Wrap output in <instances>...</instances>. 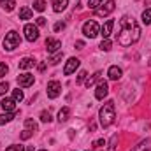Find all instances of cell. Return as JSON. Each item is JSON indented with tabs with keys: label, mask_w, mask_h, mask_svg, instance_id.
Returning <instances> with one entry per match:
<instances>
[{
	"label": "cell",
	"mask_w": 151,
	"mask_h": 151,
	"mask_svg": "<svg viewBox=\"0 0 151 151\" xmlns=\"http://www.w3.org/2000/svg\"><path fill=\"white\" fill-rule=\"evenodd\" d=\"M141 39V27L134 21V18L125 16L121 19V30L118 34V42L121 46H132L134 42H137Z\"/></svg>",
	"instance_id": "cell-1"
},
{
	"label": "cell",
	"mask_w": 151,
	"mask_h": 151,
	"mask_svg": "<svg viewBox=\"0 0 151 151\" xmlns=\"http://www.w3.org/2000/svg\"><path fill=\"white\" fill-rule=\"evenodd\" d=\"M99 118H100V125H102L104 128H107V127H111V125H113L114 118H116V114H114V102H113V100H107V102L100 107Z\"/></svg>",
	"instance_id": "cell-2"
},
{
	"label": "cell",
	"mask_w": 151,
	"mask_h": 151,
	"mask_svg": "<svg viewBox=\"0 0 151 151\" xmlns=\"http://www.w3.org/2000/svg\"><path fill=\"white\" fill-rule=\"evenodd\" d=\"M4 47L7 49V51H12V49H16L19 44H21V37H19V34L18 32H14V30H11V32H7L5 34V37H4Z\"/></svg>",
	"instance_id": "cell-3"
},
{
	"label": "cell",
	"mask_w": 151,
	"mask_h": 151,
	"mask_svg": "<svg viewBox=\"0 0 151 151\" xmlns=\"http://www.w3.org/2000/svg\"><path fill=\"white\" fill-rule=\"evenodd\" d=\"M83 34H84L86 37H90V39L97 37V35L100 34V28H99L97 21H86V23L83 25Z\"/></svg>",
	"instance_id": "cell-4"
},
{
	"label": "cell",
	"mask_w": 151,
	"mask_h": 151,
	"mask_svg": "<svg viewBox=\"0 0 151 151\" xmlns=\"http://www.w3.org/2000/svg\"><path fill=\"white\" fill-rule=\"evenodd\" d=\"M23 32H25V37H27L28 42H35V40L39 39V27H37V25L28 23V25H25Z\"/></svg>",
	"instance_id": "cell-5"
},
{
	"label": "cell",
	"mask_w": 151,
	"mask_h": 151,
	"mask_svg": "<svg viewBox=\"0 0 151 151\" xmlns=\"http://www.w3.org/2000/svg\"><path fill=\"white\" fill-rule=\"evenodd\" d=\"M114 7H116V2H114V0H107L106 4H102V7L97 9V16H99V18H106V16H109V14L114 11Z\"/></svg>",
	"instance_id": "cell-6"
},
{
	"label": "cell",
	"mask_w": 151,
	"mask_h": 151,
	"mask_svg": "<svg viewBox=\"0 0 151 151\" xmlns=\"http://www.w3.org/2000/svg\"><path fill=\"white\" fill-rule=\"evenodd\" d=\"M62 93V84L58 81H49L47 83V97L49 99H56Z\"/></svg>",
	"instance_id": "cell-7"
},
{
	"label": "cell",
	"mask_w": 151,
	"mask_h": 151,
	"mask_svg": "<svg viewBox=\"0 0 151 151\" xmlns=\"http://www.w3.org/2000/svg\"><path fill=\"white\" fill-rule=\"evenodd\" d=\"M107 93H109L107 83H106V81H100V83L97 84V90H95V99H97V100H104V99L107 97Z\"/></svg>",
	"instance_id": "cell-8"
},
{
	"label": "cell",
	"mask_w": 151,
	"mask_h": 151,
	"mask_svg": "<svg viewBox=\"0 0 151 151\" xmlns=\"http://www.w3.org/2000/svg\"><path fill=\"white\" fill-rule=\"evenodd\" d=\"M34 81H35V77H34L32 74H28V72L18 76V84H19L21 88H28V86H32Z\"/></svg>",
	"instance_id": "cell-9"
},
{
	"label": "cell",
	"mask_w": 151,
	"mask_h": 151,
	"mask_svg": "<svg viewBox=\"0 0 151 151\" xmlns=\"http://www.w3.org/2000/svg\"><path fill=\"white\" fill-rule=\"evenodd\" d=\"M60 47H62V42L58 39H53V37L46 39V49H47V53H58Z\"/></svg>",
	"instance_id": "cell-10"
},
{
	"label": "cell",
	"mask_w": 151,
	"mask_h": 151,
	"mask_svg": "<svg viewBox=\"0 0 151 151\" xmlns=\"http://www.w3.org/2000/svg\"><path fill=\"white\" fill-rule=\"evenodd\" d=\"M79 67V58H69L65 67H63V74L65 76H70L76 72V69Z\"/></svg>",
	"instance_id": "cell-11"
},
{
	"label": "cell",
	"mask_w": 151,
	"mask_h": 151,
	"mask_svg": "<svg viewBox=\"0 0 151 151\" xmlns=\"http://www.w3.org/2000/svg\"><path fill=\"white\" fill-rule=\"evenodd\" d=\"M0 107H2L5 113H14V111H16V102H14L12 99H4V100L0 102Z\"/></svg>",
	"instance_id": "cell-12"
},
{
	"label": "cell",
	"mask_w": 151,
	"mask_h": 151,
	"mask_svg": "<svg viewBox=\"0 0 151 151\" xmlns=\"http://www.w3.org/2000/svg\"><path fill=\"white\" fill-rule=\"evenodd\" d=\"M113 27H114V19H107L106 25L100 28V35L104 39H109V35L113 34Z\"/></svg>",
	"instance_id": "cell-13"
},
{
	"label": "cell",
	"mask_w": 151,
	"mask_h": 151,
	"mask_svg": "<svg viewBox=\"0 0 151 151\" xmlns=\"http://www.w3.org/2000/svg\"><path fill=\"white\" fill-rule=\"evenodd\" d=\"M107 76H109V79H113V81H118V79L123 76V70H121L118 65H113V67H109V70H107Z\"/></svg>",
	"instance_id": "cell-14"
},
{
	"label": "cell",
	"mask_w": 151,
	"mask_h": 151,
	"mask_svg": "<svg viewBox=\"0 0 151 151\" xmlns=\"http://www.w3.org/2000/svg\"><path fill=\"white\" fill-rule=\"evenodd\" d=\"M51 4H53L55 12H62V11H65V9H67L69 0H51Z\"/></svg>",
	"instance_id": "cell-15"
},
{
	"label": "cell",
	"mask_w": 151,
	"mask_h": 151,
	"mask_svg": "<svg viewBox=\"0 0 151 151\" xmlns=\"http://www.w3.org/2000/svg\"><path fill=\"white\" fill-rule=\"evenodd\" d=\"M132 151H151V139H144L141 141L137 146H134Z\"/></svg>",
	"instance_id": "cell-16"
},
{
	"label": "cell",
	"mask_w": 151,
	"mask_h": 151,
	"mask_svg": "<svg viewBox=\"0 0 151 151\" xmlns=\"http://www.w3.org/2000/svg\"><path fill=\"white\" fill-rule=\"evenodd\" d=\"M32 16H34V11L30 9V7H21L19 9V19H32Z\"/></svg>",
	"instance_id": "cell-17"
},
{
	"label": "cell",
	"mask_w": 151,
	"mask_h": 151,
	"mask_svg": "<svg viewBox=\"0 0 151 151\" xmlns=\"http://www.w3.org/2000/svg\"><path fill=\"white\" fill-rule=\"evenodd\" d=\"M0 5H2V9L5 12H11L14 9V5H16V0H0Z\"/></svg>",
	"instance_id": "cell-18"
},
{
	"label": "cell",
	"mask_w": 151,
	"mask_h": 151,
	"mask_svg": "<svg viewBox=\"0 0 151 151\" xmlns=\"http://www.w3.org/2000/svg\"><path fill=\"white\" fill-rule=\"evenodd\" d=\"M35 65V60L34 58H23V60H19V69H30V67H34Z\"/></svg>",
	"instance_id": "cell-19"
},
{
	"label": "cell",
	"mask_w": 151,
	"mask_h": 151,
	"mask_svg": "<svg viewBox=\"0 0 151 151\" xmlns=\"http://www.w3.org/2000/svg\"><path fill=\"white\" fill-rule=\"evenodd\" d=\"M69 116H70V109H69V107H63V109H60V113H58V121L63 123V121L69 119Z\"/></svg>",
	"instance_id": "cell-20"
},
{
	"label": "cell",
	"mask_w": 151,
	"mask_h": 151,
	"mask_svg": "<svg viewBox=\"0 0 151 151\" xmlns=\"http://www.w3.org/2000/svg\"><path fill=\"white\" fill-rule=\"evenodd\" d=\"M100 76H102V72L99 70V72H95V74L91 76L90 79H86V83H84V84H86V88H90V86H93V84H95V83H97V81L100 79Z\"/></svg>",
	"instance_id": "cell-21"
},
{
	"label": "cell",
	"mask_w": 151,
	"mask_h": 151,
	"mask_svg": "<svg viewBox=\"0 0 151 151\" xmlns=\"http://www.w3.org/2000/svg\"><path fill=\"white\" fill-rule=\"evenodd\" d=\"M25 127H27V130H32V132H37V123L32 119V118H27L25 119Z\"/></svg>",
	"instance_id": "cell-22"
},
{
	"label": "cell",
	"mask_w": 151,
	"mask_h": 151,
	"mask_svg": "<svg viewBox=\"0 0 151 151\" xmlns=\"http://www.w3.org/2000/svg\"><path fill=\"white\" fill-rule=\"evenodd\" d=\"M14 118V113H5V114H0V125H5L9 123L11 119Z\"/></svg>",
	"instance_id": "cell-23"
},
{
	"label": "cell",
	"mask_w": 151,
	"mask_h": 151,
	"mask_svg": "<svg viewBox=\"0 0 151 151\" xmlns=\"http://www.w3.org/2000/svg\"><path fill=\"white\" fill-rule=\"evenodd\" d=\"M62 58H63V53H62V51H58V53H55V55L49 58V63H51V65H56Z\"/></svg>",
	"instance_id": "cell-24"
},
{
	"label": "cell",
	"mask_w": 151,
	"mask_h": 151,
	"mask_svg": "<svg viewBox=\"0 0 151 151\" xmlns=\"http://www.w3.org/2000/svg\"><path fill=\"white\" fill-rule=\"evenodd\" d=\"M12 100L14 102H21L23 100V91L18 88V90H12Z\"/></svg>",
	"instance_id": "cell-25"
},
{
	"label": "cell",
	"mask_w": 151,
	"mask_h": 151,
	"mask_svg": "<svg viewBox=\"0 0 151 151\" xmlns=\"http://www.w3.org/2000/svg\"><path fill=\"white\" fill-rule=\"evenodd\" d=\"M34 9H35L37 12H42V11L46 9V2H44V0H35V2H34Z\"/></svg>",
	"instance_id": "cell-26"
},
{
	"label": "cell",
	"mask_w": 151,
	"mask_h": 151,
	"mask_svg": "<svg viewBox=\"0 0 151 151\" xmlns=\"http://www.w3.org/2000/svg\"><path fill=\"white\" fill-rule=\"evenodd\" d=\"M142 23L144 25H151V9H146L142 12Z\"/></svg>",
	"instance_id": "cell-27"
},
{
	"label": "cell",
	"mask_w": 151,
	"mask_h": 151,
	"mask_svg": "<svg viewBox=\"0 0 151 151\" xmlns=\"http://www.w3.org/2000/svg\"><path fill=\"white\" fill-rule=\"evenodd\" d=\"M111 46H113V44H111V40H109V39H104V40L100 42V49H102V51H109V49H111Z\"/></svg>",
	"instance_id": "cell-28"
},
{
	"label": "cell",
	"mask_w": 151,
	"mask_h": 151,
	"mask_svg": "<svg viewBox=\"0 0 151 151\" xmlns=\"http://www.w3.org/2000/svg\"><path fill=\"white\" fill-rule=\"evenodd\" d=\"M53 118H51V114H49V111H42L40 113V121H44V123H49Z\"/></svg>",
	"instance_id": "cell-29"
},
{
	"label": "cell",
	"mask_w": 151,
	"mask_h": 151,
	"mask_svg": "<svg viewBox=\"0 0 151 151\" xmlns=\"http://www.w3.org/2000/svg\"><path fill=\"white\" fill-rule=\"evenodd\" d=\"M116 144H118V135H113V137H111V142H109L107 151H116Z\"/></svg>",
	"instance_id": "cell-30"
},
{
	"label": "cell",
	"mask_w": 151,
	"mask_h": 151,
	"mask_svg": "<svg viewBox=\"0 0 151 151\" xmlns=\"http://www.w3.org/2000/svg\"><path fill=\"white\" fill-rule=\"evenodd\" d=\"M32 135H34V132H32V130H23V132H21V135H19V137H21V139H23V141H27V139H30V137H32Z\"/></svg>",
	"instance_id": "cell-31"
},
{
	"label": "cell",
	"mask_w": 151,
	"mask_h": 151,
	"mask_svg": "<svg viewBox=\"0 0 151 151\" xmlns=\"http://www.w3.org/2000/svg\"><path fill=\"white\" fill-rule=\"evenodd\" d=\"M100 4H102V0H90V2H88V7H90V9H99Z\"/></svg>",
	"instance_id": "cell-32"
},
{
	"label": "cell",
	"mask_w": 151,
	"mask_h": 151,
	"mask_svg": "<svg viewBox=\"0 0 151 151\" xmlns=\"http://www.w3.org/2000/svg\"><path fill=\"white\" fill-rule=\"evenodd\" d=\"M7 90H9V84H7V81L0 83V95H5V93H7Z\"/></svg>",
	"instance_id": "cell-33"
},
{
	"label": "cell",
	"mask_w": 151,
	"mask_h": 151,
	"mask_svg": "<svg viewBox=\"0 0 151 151\" xmlns=\"http://www.w3.org/2000/svg\"><path fill=\"white\" fill-rule=\"evenodd\" d=\"M7 70H9V67L4 62H0V77H4V76L7 74Z\"/></svg>",
	"instance_id": "cell-34"
},
{
	"label": "cell",
	"mask_w": 151,
	"mask_h": 151,
	"mask_svg": "<svg viewBox=\"0 0 151 151\" xmlns=\"http://www.w3.org/2000/svg\"><path fill=\"white\" fill-rule=\"evenodd\" d=\"M5 151H25V146H21V144H19V146L14 144V146H9Z\"/></svg>",
	"instance_id": "cell-35"
},
{
	"label": "cell",
	"mask_w": 151,
	"mask_h": 151,
	"mask_svg": "<svg viewBox=\"0 0 151 151\" xmlns=\"http://www.w3.org/2000/svg\"><path fill=\"white\" fill-rule=\"evenodd\" d=\"M63 28H65V23H63V21H58V23H55V27H53L55 32H60V30H63Z\"/></svg>",
	"instance_id": "cell-36"
},
{
	"label": "cell",
	"mask_w": 151,
	"mask_h": 151,
	"mask_svg": "<svg viewBox=\"0 0 151 151\" xmlns=\"http://www.w3.org/2000/svg\"><path fill=\"white\" fill-rule=\"evenodd\" d=\"M35 23H37V27H44L46 25V18L44 16H39L37 19H35Z\"/></svg>",
	"instance_id": "cell-37"
},
{
	"label": "cell",
	"mask_w": 151,
	"mask_h": 151,
	"mask_svg": "<svg viewBox=\"0 0 151 151\" xmlns=\"http://www.w3.org/2000/svg\"><path fill=\"white\" fill-rule=\"evenodd\" d=\"M86 70H81V72H79V76H77V83H83V81H84V79H86Z\"/></svg>",
	"instance_id": "cell-38"
},
{
	"label": "cell",
	"mask_w": 151,
	"mask_h": 151,
	"mask_svg": "<svg viewBox=\"0 0 151 151\" xmlns=\"http://www.w3.org/2000/svg\"><path fill=\"white\" fill-rule=\"evenodd\" d=\"M93 146L100 148V146H106V142H104V139H99V141H95V144H93Z\"/></svg>",
	"instance_id": "cell-39"
},
{
	"label": "cell",
	"mask_w": 151,
	"mask_h": 151,
	"mask_svg": "<svg viewBox=\"0 0 151 151\" xmlns=\"http://www.w3.org/2000/svg\"><path fill=\"white\" fill-rule=\"evenodd\" d=\"M76 46H77V49H83V47H84V42H83V40H77Z\"/></svg>",
	"instance_id": "cell-40"
},
{
	"label": "cell",
	"mask_w": 151,
	"mask_h": 151,
	"mask_svg": "<svg viewBox=\"0 0 151 151\" xmlns=\"http://www.w3.org/2000/svg\"><path fill=\"white\" fill-rule=\"evenodd\" d=\"M44 69H46V63H40V65H39V70H40V72H42V70H44Z\"/></svg>",
	"instance_id": "cell-41"
},
{
	"label": "cell",
	"mask_w": 151,
	"mask_h": 151,
	"mask_svg": "<svg viewBox=\"0 0 151 151\" xmlns=\"http://www.w3.org/2000/svg\"><path fill=\"white\" fill-rule=\"evenodd\" d=\"M27 151H34V148H28V150H27Z\"/></svg>",
	"instance_id": "cell-42"
},
{
	"label": "cell",
	"mask_w": 151,
	"mask_h": 151,
	"mask_svg": "<svg viewBox=\"0 0 151 151\" xmlns=\"http://www.w3.org/2000/svg\"><path fill=\"white\" fill-rule=\"evenodd\" d=\"M146 4H151V0H146Z\"/></svg>",
	"instance_id": "cell-43"
},
{
	"label": "cell",
	"mask_w": 151,
	"mask_h": 151,
	"mask_svg": "<svg viewBox=\"0 0 151 151\" xmlns=\"http://www.w3.org/2000/svg\"><path fill=\"white\" fill-rule=\"evenodd\" d=\"M150 65H151V58H150Z\"/></svg>",
	"instance_id": "cell-44"
},
{
	"label": "cell",
	"mask_w": 151,
	"mask_h": 151,
	"mask_svg": "<svg viewBox=\"0 0 151 151\" xmlns=\"http://www.w3.org/2000/svg\"><path fill=\"white\" fill-rule=\"evenodd\" d=\"M40 151H47V150H40Z\"/></svg>",
	"instance_id": "cell-45"
},
{
	"label": "cell",
	"mask_w": 151,
	"mask_h": 151,
	"mask_svg": "<svg viewBox=\"0 0 151 151\" xmlns=\"http://www.w3.org/2000/svg\"><path fill=\"white\" fill-rule=\"evenodd\" d=\"M86 151H90V150H86Z\"/></svg>",
	"instance_id": "cell-46"
}]
</instances>
